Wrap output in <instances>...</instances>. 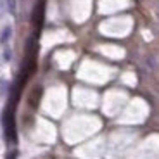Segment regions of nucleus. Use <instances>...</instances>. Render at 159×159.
<instances>
[{
	"instance_id": "1",
	"label": "nucleus",
	"mask_w": 159,
	"mask_h": 159,
	"mask_svg": "<svg viewBox=\"0 0 159 159\" xmlns=\"http://www.w3.org/2000/svg\"><path fill=\"white\" fill-rule=\"evenodd\" d=\"M11 31H12L11 26H5V30L2 31V36H0V42H2V43H5V42L11 38Z\"/></svg>"
},
{
	"instance_id": "2",
	"label": "nucleus",
	"mask_w": 159,
	"mask_h": 159,
	"mask_svg": "<svg viewBox=\"0 0 159 159\" xmlns=\"http://www.w3.org/2000/svg\"><path fill=\"white\" fill-rule=\"evenodd\" d=\"M7 9L11 14H14L16 12V0H7Z\"/></svg>"
},
{
	"instance_id": "3",
	"label": "nucleus",
	"mask_w": 159,
	"mask_h": 159,
	"mask_svg": "<svg viewBox=\"0 0 159 159\" xmlns=\"http://www.w3.org/2000/svg\"><path fill=\"white\" fill-rule=\"evenodd\" d=\"M7 93V81H0V97H5Z\"/></svg>"
}]
</instances>
